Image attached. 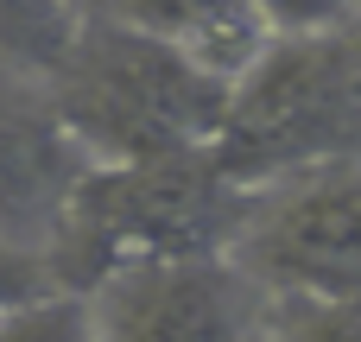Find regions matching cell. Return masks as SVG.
Returning <instances> with one entry per match:
<instances>
[{
    "instance_id": "6da1fadb",
    "label": "cell",
    "mask_w": 361,
    "mask_h": 342,
    "mask_svg": "<svg viewBox=\"0 0 361 342\" xmlns=\"http://www.w3.org/2000/svg\"><path fill=\"white\" fill-rule=\"evenodd\" d=\"M254 190L222 171L209 146L152 159H95L44 248L63 292H95L133 260H222L247 222Z\"/></svg>"
},
{
    "instance_id": "9a60e30c",
    "label": "cell",
    "mask_w": 361,
    "mask_h": 342,
    "mask_svg": "<svg viewBox=\"0 0 361 342\" xmlns=\"http://www.w3.org/2000/svg\"><path fill=\"white\" fill-rule=\"evenodd\" d=\"M355 13H361V0H355Z\"/></svg>"
},
{
    "instance_id": "5bb4252c",
    "label": "cell",
    "mask_w": 361,
    "mask_h": 342,
    "mask_svg": "<svg viewBox=\"0 0 361 342\" xmlns=\"http://www.w3.org/2000/svg\"><path fill=\"white\" fill-rule=\"evenodd\" d=\"M102 6H108V0H82V13H102Z\"/></svg>"
},
{
    "instance_id": "277c9868",
    "label": "cell",
    "mask_w": 361,
    "mask_h": 342,
    "mask_svg": "<svg viewBox=\"0 0 361 342\" xmlns=\"http://www.w3.org/2000/svg\"><path fill=\"white\" fill-rule=\"evenodd\" d=\"M228 260L267 292L361 298V159L260 184Z\"/></svg>"
},
{
    "instance_id": "8992f818",
    "label": "cell",
    "mask_w": 361,
    "mask_h": 342,
    "mask_svg": "<svg viewBox=\"0 0 361 342\" xmlns=\"http://www.w3.org/2000/svg\"><path fill=\"white\" fill-rule=\"evenodd\" d=\"M89 165L95 159L57 121L44 83L0 70V235L44 254Z\"/></svg>"
},
{
    "instance_id": "5b68a950",
    "label": "cell",
    "mask_w": 361,
    "mask_h": 342,
    "mask_svg": "<svg viewBox=\"0 0 361 342\" xmlns=\"http://www.w3.org/2000/svg\"><path fill=\"white\" fill-rule=\"evenodd\" d=\"M95 342H267V286L222 260H133L95 292Z\"/></svg>"
},
{
    "instance_id": "4fadbf2b",
    "label": "cell",
    "mask_w": 361,
    "mask_h": 342,
    "mask_svg": "<svg viewBox=\"0 0 361 342\" xmlns=\"http://www.w3.org/2000/svg\"><path fill=\"white\" fill-rule=\"evenodd\" d=\"M343 32H349V51H355V70H361V13L349 19V25H343Z\"/></svg>"
},
{
    "instance_id": "3957f363",
    "label": "cell",
    "mask_w": 361,
    "mask_h": 342,
    "mask_svg": "<svg viewBox=\"0 0 361 342\" xmlns=\"http://www.w3.org/2000/svg\"><path fill=\"white\" fill-rule=\"evenodd\" d=\"M209 152L247 190L305 165L361 159V70L349 32L336 25L317 38H273L254 70L228 83V114Z\"/></svg>"
},
{
    "instance_id": "ba28073f",
    "label": "cell",
    "mask_w": 361,
    "mask_h": 342,
    "mask_svg": "<svg viewBox=\"0 0 361 342\" xmlns=\"http://www.w3.org/2000/svg\"><path fill=\"white\" fill-rule=\"evenodd\" d=\"M82 25V0H0V70L44 76Z\"/></svg>"
},
{
    "instance_id": "30bf717a",
    "label": "cell",
    "mask_w": 361,
    "mask_h": 342,
    "mask_svg": "<svg viewBox=\"0 0 361 342\" xmlns=\"http://www.w3.org/2000/svg\"><path fill=\"white\" fill-rule=\"evenodd\" d=\"M0 342H95V305L89 292H38L25 305L0 311Z\"/></svg>"
},
{
    "instance_id": "7a4b0ae2",
    "label": "cell",
    "mask_w": 361,
    "mask_h": 342,
    "mask_svg": "<svg viewBox=\"0 0 361 342\" xmlns=\"http://www.w3.org/2000/svg\"><path fill=\"white\" fill-rule=\"evenodd\" d=\"M57 121L89 159H152L178 146H209L228 114V83L171 51L165 38L127 25L121 13H82L70 51L38 76Z\"/></svg>"
},
{
    "instance_id": "7c38bea8",
    "label": "cell",
    "mask_w": 361,
    "mask_h": 342,
    "mask_svg": "<svg viewBox=\"0 0 361 342\" xmlns=\"http://www.w3.org/2000/svg\"><path fill=\"white\" fill-rule=\"evenodd\" d=\"M38 292H57L51 260H44L38 248H25V241H6V235H0V311H6V305H25V298H38Z\"/></svg>"
},
{
    "instance_id": "8fae6325",
    "label": "cell",
    "mask_w": 361,
    "mask_h": 342,
    "mask_svg": "<svg viewBox=\"0 0 361 342\" xmlns=\"http://www.w3.org/2000/svg\"><path fill=\"white\" fill-rule=\"evenodd\" d=\"M273 38H317L355 19V0H254Z\"/></svg>"
},
{
    "instance_id": "52a82bcc",
    "label": "cell",
    "mask_w": 361,
    "mask_h": 342,
    "mask_svg": "<svg viewBox=\"0 0 361 342\" xmlns=\"http://www.w3.org/2000/svg\"><path fill=\"white\" fill-rule=\"evenodd\" d=\"M102 13H121L127 25L165 38L171 51H184L190 63H203L222 83L254 70V57L273 44L254 0H108Z\"/></svg>"
},
{
    "instance_id": "9c48e42d",
    "label": "cell",
    "mask_w": 361,
    "mask_h": 342,
    "mask_svg": "<svg viewBox=\"0 0 361 342\" xmlns=\"http://www.w3.org/2000/svg\"><path fill=\"white\" fill-rule=\"evenodd\" d=\"M267 342H361V298L267 292Z\"/></svg>"
}]
</instances>
